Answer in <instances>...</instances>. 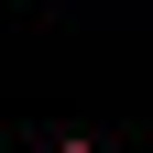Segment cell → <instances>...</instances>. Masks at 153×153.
<instances>
[{
    "mask_svg": "<svg viewBox=\"0 0 153 153\" xmlns=\"http://www.w3.org/2000/svg\"><path fill=\"white\" fill-rule=\"evenodd\" d=\"M55 153H99V142H55Z\"/></svg>",
    "mask_w": 153,
    "mask_h": 153,
    "instance_id": "cell-1",
    "label": "cell"
}]
</instances>
